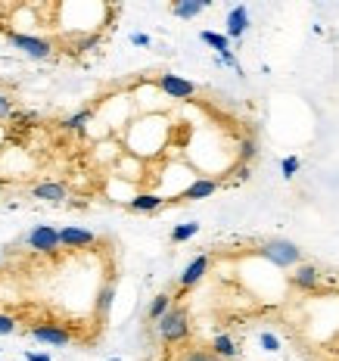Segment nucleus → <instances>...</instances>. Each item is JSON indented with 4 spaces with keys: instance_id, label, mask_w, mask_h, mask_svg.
<instances>
[{
    "instance_id": "nucleus-1",
    "label": "nucleus",
    "mask_w": 339,
    "mask_h": 361,
    "mask_svg": "<svg viewBox=\"0 0 339 361\" xmlns=\"http://www.w3.org/2000/svg\"><path fill=\"white\" fill-rule=\"evenodd\" d=\"M190 312H187L184 305H171L168 312L162 314L159 321H156V334H159L162 343L175 345V343H184L187 336H190Z\"/></svg>"
},
{
    "instance_id": "nucleus-2",
    "label": "nucleus",
    "mask_w": 339,
    "mask_h": 361,
    "mask_svg": "<svg viewBox=\"0 0 339 361\" xmlns=\"http://www.w3.org/2000/svg\"><path fill=\"white\" fill-rule=\"evenodd\" d=\"M261 255L277 268H292L302 262V250L292 240H268V243H261Z\"/></svg>"
},
{
    "instance_id": "nucleus-3",
    "label": "nucleus",
    "mask_w": 339,
    "mask_h": 361,
    "mask_svg": "<svg viewBox=\"0 0 339 361\" xmlns=\"http://www.w3.org/2000/svg\"><path fill=\"white\" fill-rule=\"evenodd\" d=\"M25 243L41 255H54V252H59V231L50 228V224H37V228L28 231Z\"/></svg>"
},
{
    "instance_id": "nucleus-4",
    "label": "nucleus",
    "mask_w": 339,
    "mask_h": 361,
    "mask_svg": "<svg viewBox=\"0 0 339 361\" xmlns=\"http://www.w3.org/2000/svg\"><path fill=\"white\" fill-rule=\"evenodd\" d=\"M156 87H159L165 97H171V100H190V97L197 94V85H193V81L180 78V75H171V72L159 75V78H156Z\"/></svg>"
},
{
    "instance_id": "nucleus-5",
    "label": "nucleus",
    "mask_w": 339,
    "mask_h": 361,
    "mask_svg": "<svg viewBox=\"0 0 339 361\" xmlns=\"http://www.w3.org/2000/svg\"><path fill=\"white\" fill-rule=\"evenodd\" d=\"M10 44L16 50H22L25 56H32V59L54 56V44L44 41V37H35V35H10Z\"/></svg>"
},
{
    "instance_id": "nucleus-6",
    "label": "nucleus",
    "mask_w": 339,
    "mask_h": 361,
    "mask_svg": "<svg viewBox=\"0 0 339 361\" xmlns=\"http://www.w3.org/2000/svg\"><path fill=\"white\" fill-rule=\"evenodd\" d=\"M28 334H32V340L44 343V345H69L72 343L69 330H63V327H56V324H37V327L28 330Z\"/></svg>"
},
{
    "instance_id": "nucleus-7",
    "label": "nucleus",
    "mask_w": 339,
    "mask_h": 361,
    "mask_svg": "<svg viewBox=\"0 0 339 361\" xmlns=\"http://www.w3.org/2000/svg\"><path fill=\"white\" fill-rule=\"evenodd\" d=\"M94 231H87V228H63L59 231V246H66V250H81V246H90L94 243Z\"/></svg>"
},
{
    "instance_id": "nucleus-8",
    "label": "nucleus",
    "mask_w": 339,
    "mask_h": 361,
    "mask_svg": "<svg viewBox=\"0 0 339 361\" xmlns=\"http://www.w3.org/2000/svg\"><path fill=\"white\" fill-rule=\"evenodd\" d=\"M206 271H209V255H197V259L190 262L184 271H180V277H178V283L180 287H197V283L206 277Z\"/></svg>"
},
{
    "instance_id": "nucleus-9",
    "label": "nucleus",
    "mask_w": 339,
    "mask_h": 361,
    "mask_svg": "<svg viewBox=\"0 0 339 361\" xmlns=\"http://www.w3.org/2000/svg\"><path fill=\"white\" fill-rule=\"evenodd\" d=\"M246 28H249V10L240 4L228 13V41H240L246 35Z\"/></svg>"
},
{
    "instance_id": "nucleus-10",
    "label": "nucleus",
    "mask_w": 339,
    "mask_h": 361,
    "mask_svg": "<svg viewBox=\"0 0 339 361\" xmlns=\"http://www.w3.org/2000/svg\"><path fill=\"white\" fill-rule=\"evenodd\" d=\"M35 200H44V202H66L69 200V190H66V184H59V180H44V184H37L32 190Z\"/></svg>"
},
{
    "instance_id": "nucleus-11",
    "label": "nucleus",
    "mask_w": 339,
    "mask_h": 361,
    "mask_svg": "<svg viewBox=\"0 0 339 361\" xmlns=\"http://www.w3.org/2000/svg\"><path fill=\"white\" fill-rule=\"evenodd\" d=\"M212 355H218L221 361H230V358H237L240 355V345H237V340H233L230 334H218L215 340H212Z\"/></svg>"
},
{
    "instance_id": "nucleus-12",
    "label": "nucleus",
    "mask_w": 339,
    "mask_h": 361,
    "mask_svg": "<svg viewBox=\"0 0 339 361\" xmlns=\"http://www.w3.org/2000/svg\"><path fill=\"white\" fill-rule=\"evenodd\" d=\"M215 190H218V180L215 178H197L184 193H180V197H184V200H206V197H212Z\"/></svg>"
},
{
    "instance_id": "nucleus-13",
    "label": "nucleus",
    "mask_w": 339,
    "mask_h": 361,
    "mask_svg": "<svg viewBox=\"0 0 339 361\" xmlns=\"http://www.w3.org/2000/svg\"><path fill=\"white\" fill-rule=\"evenodd\" d=\"M162 197L159 193H137V197L128 200V209L131 212H156V209H162Z\"/></svg>"
},
{
    "instance_id": "nucleus-14",
    "label": "nucleus",
    "mask_w": 339,
    "mask_h": 361,
    "mask_svg": "<svg viewBox=\"0 0 339 361\" xmlns=\"http://www.w3.org/2000/svg\"><path fill=\"white\" fill-rule=\"evenodd\" d=\"M318 281H321V271L314 265H299L296 274H292V283H296L299 290H314L318 287Z\"/></svg>"
},
{
    "instance_id": "nucleus-15",
    "label": "nucleus",
    "mask_w": 339,
    "mask_h": 361,
    "mask_svg": "<svg viewBox=\"0 0 339 361\" xmlns=\"http://www.w3.org/2000/svg\"><path fill=\"white\" fill-rule=\"evenodd\" d=\"M206 6H209V0H178V4L171 6V13H175L178 19H197Z\"/></svg>"
},
{
    "instance_id": "nucleus-16",
    "label": "nucleus",
    "mask_w": 339,
    "mask_h": 361,
    "mask_svg": "<svg viewBox=\"0 0 339 361\" xmlns=\"http://www.w3.org/2000/svg\"><path fill=\"white\" fill-rule=\"evenodd\" d=\"M168 308H171V296H168V293H159V296H156L153 302H149V308H147V318H149V321H159L162 314L168 312Z\"/></svg>"
},
{
    "instance_id": "nucleus-17",
    "label": "nucleus",
    "mask_w": 339,
    "mask_h": 361,
    "mask_svg": "<svg viewBox=\"0 0 339 361\" xmlns=\"http://www.w3.org/2000/svg\"><path fill=\"white\" fill-rule=\"evenodd\" d=\"M202 41L209 44V47H215L218 50V56H224V54H230V41H228V35H215V32H202L199 35Z\"/></svg>"
},
{
    "instance_id": "nucleus-18",
    "label": "nucleus",
    "mask_w": 339,
    "mask_h": 361,
    "mask_svg": "<svg viewBox=\"0 0 339 361\" xmlns=\"http://www.w3.org/2000/svg\"><path fill=\"white\" fill-rule=\"evenodd\" d=\"M112 299H116V283H106V287L100 290V296H97V312H100V318H106L109 314Z\"/></svg>"
},
{
    "instance_id": "nucleus-19",
    "label": "nucleus",
    "mask_w": 339,
    "mask_h": 361,
    "mask_svg": "<svg viewBox=\"0 0 339 361\" xmlns=\"http://www.w3.org/2000/svg\"><path fill=\"white\" fill-rule=\"evenodd\" d=\"M199 234V224L197 221H187V224H178L175 231H171V243H184V240L197 237Z\"/></svg>"
},
{
    "instance_id": "nucleus-20",
    "label": "nucleus",
    "mask_w": 339,
    "mask_h": 361,
    "mask_svg": "<svg viewBox=\"0 0 339 361\" xmlns=\"http://www.w3.org/2000/svg\"><path fill=\"white\" fill-rule=\"evenodd\" d=\"M90 118H94V112H90V109H81V112H75V116H69V118H66L63 125L69 128V131H85Z\"/></svg>"
},
{
    "instance_id": "nucleus-21",
    "label": "nucleus",
    "mask_w": 339,
    "mask_h": 361,
    "mask_svg": "<svg viewBox=\"0 0 339 361\" xmlns=\"http://www.w3.org/2000/svg\"><path fill=\"white\" fill-rule=\"evenodd\" d=\"M255 153H259V144H255L252 137L240 140V149H237V159H240V162H252V159H255Z\"/></svg>"
},
{
    "instance_id": "nucleus-22",
    "label": "nucleus",
    "mask_w": 339,
    "mask_h": 361,
    "mask_svg": "<svg viewBox=\"0 0 339 361\" xmlns=\"http://www.w3.org/2000/svg\"><path fill=\"white\" fill-rule=\"evenodd\" d=\"M180 361H221V358L212 355L209 349H193V352H187V355L180 358Z\"/></svg>"
},
{
    "instance_id": "nucleus-23",
    "label": "nucleus",
    "mask_w": 339,
    "mask_h": 361,
    "mask_svg": "<svg viewBox=\"0 0 339 361\" xmlns=\"http://www.w3.org/2000/svg\"><path fill=\"white\" fill-rule=\"evenodd\" d=\"M16 334V318L13 314H0V336Z\"/></svg>"
},
{
    "instance_id": "nucleus-24",
    "label": "nucleus",
    "mask_w": 339,
    "mask_h": 361,
    "mask_svg": "<svg viewBox=\"0 0 339 361\" xmlns=\"http://www.w3.org/2000/svg\"><path fill=\"white\" fill-rule=\"evenodd\" d=\"M281 171H283V178H292V175H296V171H299V159H296V156H290V159H283Z\"/></svg>"
},
{
    "instance_id": "nucleus-25",
    "label": "nucleus",
    "mask_w": 339,
    "mask_h": 361,
    "mask_svg": "<svg viewBox=\"0 0 339 361\" xmlns=\"http://www.w3.org/2000/svg\"><path fill=\"white\" fill-rule=\"evenodd\" d=\"M261 345H265L268 352H281V340H277L274 334H261Z\"/></svg>"
},
{
    "instance_id": "nucleus-26",
    "label": "nucleus",
    "mask_w": 339,
    "mask_h": 361,
    "mask_svg": "<svg viewBox=\"0 0 339 361\" xmlns=\"http://www.w3.org/2000/svg\"><path fill=\"white\" fill-rule=\"evenodd\" d=\"M6 116H13V100L0 90V118H6Z\"/></svg>"
},
{
    "instance_id": "nucleus-27",
    "label": "nucleus",
    "mask_w": 339,
    "mask_h": 361,
    "mask_svg": "<svg viewBox=\"0 0 339 361\" xmlns=\"http://www.w3.org/2000/svg\"><path fill=\"white\" fill-rule=\"evenodd\" d=\"M25 361H54L50 355H41V352H25Z\"/></svg>"
},
{
    "instance_id": "nucleus-28",
    "label": "nucleus",
    "mask_w": 339,
    "mask_h": 361,
    "mask_svg": "<svg viewBox=\"0 0 339 361\" xmlns=\"http://www.w3.org/2000/svg\"><path fill=\"white\" fill-rule=\"evenodd\" d=\"M131 44H137V47H147L149 37H147V35H131Z\"/></svg>"
},
{
    "instance_id": "nucleus-29",
    "label": "nucleus",
    "mask_w": 339,
    "mask_h": 361,
    "mask_svg": "<svg viewBox=\"0 0 339 361\" xmlns=\"http://www.w3.org/2000/svg\"><path fill=\"white\" fill-rule=\"evenodd\" d=\"M112 361H118V358H112Z\"/></svg>"
}]
</instances>
